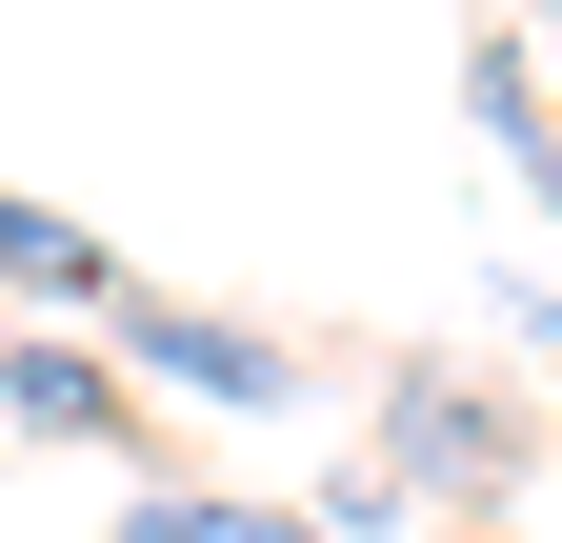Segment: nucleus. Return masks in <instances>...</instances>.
Segmentation results:
<instances>
[{
    "instance_id": "3",
    "label": "nucleus",
    "mask_w": 562,
    "mask_h": 543,
    "mask_svg": "<svg viewBox=\"0 0 562 543\" xmlns=\"http://www.w3.org/2000/svg\"><path fill=\"white\" fill-rule=\"evenodd\" d=\"M0 443H60V463H121V443H161L140 423V383L101 322H41V343H0Z\"/></svg>"
},
{
    "instance_id": "4",
    "label": "nucleus",
    "mask_w": 562,
    "mask_h": 543,
    "mask_svg": "<svg viewBox=\"0 0 562 543\" xmlns=\"http://www.w3.org/2000/svg\"><path fill=\"white\" fill-rule=\"evenodd\" d=\"M0 302H41V322H121V242L0 181Z\"/></svg>"
},
{
    "instance_id": "1",
    "label": "nucleus",
    "mask_w": 562,
    "mask_h": 543,
    "mask_svg": "<svg viewBox=\"0 0 562 543\" xmlns=\"http://www.w3.org/2000/svg\"><path fill=\"white\" fill-rule=\"evenodd\" d=\"M522 463H542V423H522L503 383H462V363H382V463H362L382 503H462V523H503Z\"/></svg>"
},
{
    "instance_id": "2",
    "label": "nucleus",
    "mask_w": 562,
    "mask_h": 543,
    "mask_svg": "<svg viewBox=\"0 0 562 543\" xmlns=\"http://www.w3.org/2000/svg\"><path fill=\"white\" fill-rule=\"evenodd\" d=\"M121 383L140 402H201V423H281V402H302V343H281V322H241V302H140L121 282Z\"/></svg>"
},
{
    "instance_id": "5",
    "label": "nucleus",
    "mask_w": 562,
    "mask_h": 543,
    "mask_svg": "<svg viewBox=\"0 0 562 543\" xmlns=\"http://www.w3.org/2000/svg\"><path fill=\"white\" fill-rule=\"evenodd\" d=\"M101 543H382V523H341V503H261V484H140Z\"/></svg>"
}]
</instances>
